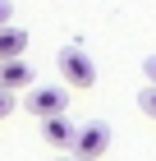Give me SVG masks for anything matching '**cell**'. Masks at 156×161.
Here are the masks:
<instances>
[{"mask_svg":"<svg viewBox=\"0 0 156 161\" xmlns=\"http://www.w3.org/2000/svg\"><path fill=\"white\" fill-rule=\"evenodd\" d=\"M28 115H37V120H55V115L69 111V92H64L60 83H32L28 87V97H23Z\"/></svg>","mask_w":156,"mask_h":161,"instance_id":"6da1fadb","label":"cell"},{"mask_svg":"<svg viewBox=\"0 0 156 161\" xmlns=\"http://www.w3.org/2000/svg\"><path fill=\"white\" fill-rule=\"evenodd\" d=\"M106 147H110V124L87 120V124H78V134H73L69 157L73 161H96V157H106Z\"/></svg>","mask_w":156,"mask_h":161,"instance_id":"7a4b0ae2","label":"cell"},{"mask_svg":"<svg viewBox=\"0 0 156 161\" xmlns=\"http://www.w3.org/2000/svg\"><path fill=\"white\" fill-rule=\"evenodd\" d=\"M55 64H60V78H64L69 87H92V83H96V64L87 60L83 46H64L60 55H55Z\"/></svg>","mask_w":156,"mask_h":161,"instance_id":"3957f363","label":"cell"},{"mask_svg":"<svg viewBox=\"0 0 156 161\" xmlns=\"http://www.w3.org/2000/svg\"><path fill=\"white\" fill-rule=\"evenodd\" d=\"M73 134H78V124H73V120H64V115H55V120H41V138H46L51 147H64V152H69V147H73Z\"/></svg>","mask_w":156,"mask_h":161,"instance_id":"277c9868","label":"cell"},{"mask_svg":"<svg viewBox=\"0 0 156 161\" xmlns=\"http://www.w3.org/2000/svg\"><path fill=\"white\" fill-rule=\"evenodd\" d=\"M19 87H32V69H28V60H5L0 64V92H19Z\"/></svg>","mask_w":156,"mask_h":161,"instance_id":"5b68a950","label":"cell"},{"mask_svg":"<svg viewBox=\"0 0 156 161\" xmlns=\"http://www.w3.org/2000/svg\"><path fill=\"white\" fill-rule=\"evenodd\" d=\"M23 46H28V32L23 28H0V64L5 60H23Z\"/></svg>","mask_w":156,"mask_h":161,"instance_id":"8992f818","label":"cell"},{"mask_svg":"<svg viewBox=\"0 0 156 161\" xmlns=\"http://www.w3.org/2000/svg\"><path fill=\"white\" fill-rule=\"evenodd\" d=\"M138 106H143V111L156 120V87H143V92H138Z\"/></svg>","mask_w":156,"mask_h":161,"instance_id":"52a82bcc","label":"cell"},{"mask_svg":"<svg viewBox=\"0 0 156 161\" xmlns=\"http://www.w3.org/2000/svg\"><path fill=\"white\" fill-rule=\"evenodd\" d=\"M9 19H14V5H9V0H0V28H9Z\"/></svg>","mask_w":156,"mask_h":161,"instance_id":"ba28073f","label":"cell"},{"mask_svg":"<svg viewBox=\"0 0 156 161\" xmlns=\"http://www.w3.org/2000/svg\"><path fill=\"white\" fill-rule=\"evenodd\" d=\"M5 115H14V97L9 92H0V120H5Z\"/></svg>","mask_w":156,"mask_h":161,"instance_id":"9c48e42d","label":"cell"},{"mask_svg":"<svg viewBox=\"0 0 156 161\" xmlns=\"http://www.w3.org/2000/svg\"><path fill=\"white\" fill-rule=\"evenodd\" d=\"M143 74H147V83L156 87V55H147V64H143Z\"/></svg>","mask_w":156,"mask_h":161,"instance_id":"30bf717a","label":"cell"},{"mask_svg":"<svg viewBox=\"0 0 156 161\" xmlns=\"http://www.w3.org/2000/svg\"><path fill=\"white\" fill-rule=\"evenodd\" d=\"M55 161H73V157H55Z\"/></svg>","mask_w":156,"mask_h":161,"instance_id":"8fae6325","label":"cell"}]
</instances>
